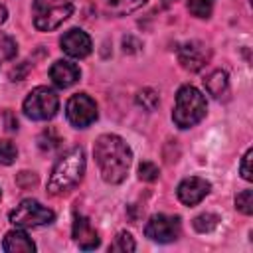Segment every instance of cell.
Here are the masks:
<instances>
[{
  "mask_svg": "<svg viewBox=\"0 0 253 253\" xmlns=\"http://www.w3.org/2000/svg\"><path fill=\"white\" fill-rule=\"evenodd\" d=\"M73 8H75L73 0H34L32 4L34 26L40 32H51L59 28L73 14Z\"/></svg>",
  "mask_w": 253,
  "mask_h": 253,
  "instance_id": "obj_4",
  "label": "cell"
},
{
  "mask_svg": "<svg viewBox=\"0 0 253 253\" xmlns=\"http://www.w3.org/2000/svg\"><path fill=\"white\" fill-rule=\"evenodd\" d=\"M0 196H2V194H0Z\"/></svg>",
  "mask_w": 253,
  "mask_h": 253,
  "instance_id": "obj_30",
  "label": "cell"
},
{
  "mask_svg": "<svg viewBox=\"0 0 253 253\" xmlns=\"http://www.w3.org/2000/svg\"><path fill=\"white\" fill-rule=\"evenodd\" d=\"M144 235L158 243H170V241L178 239V235H180V217L156 213L148 219V223L144 227Z\"/></svg>",
  "mask_w": 253,
  "mask_h": 253,
  "instance_id": "obj_8",
  "label": "cell"
},
{
  "mask_svg": "<svg viewBox=\"0 0 253 253\" xmlns=\"http://www.w3.org/2000/svg\"><path fill=\"white\" fill-rule=\"evenodd\" d=\"M204 85H206V91H208L211 97L219 99V97H221V95H225V93H227V89H229L227 73H225V71H221V69H215V71H211V73L204 79Z\"/></svg>",
  "mask_w": 253,
  "mask_h": 253,
  "instance_id": "obj_15",
  "label": "cell"
},
{
  "mask_svg": "<svg viewBox=\"0 0 253 253\" xmlns=\"http://www.w3.org/2000/svg\"><path fill=\"white\" fill-rule=\"evenodd\" d=\"M2 249L6 253H32L36 251V243L28 237L26 231L22 229H12L4 235V241H2Z\"/></svg>",
  "mask_w": 253,
  "mask_h": 253,
  "instance_id": "obj_14",
  "label": "cell"
},
{
  "mask_svg": "<svg viewBox=\"0 0 253 253\" xmlns=\"http://www.w3.org/2000/svg\"><path fill=\"white\" fill-rule=\"evenodd\" d=\"M93 154H95V162H97L99 172L105 182L121 184L126 178L130 162H132V152L121 136L101 134L95 140Z\"/></svg>",
  "mask_w": 253,
  "mask_h": 253,
  "instance_id": "obj_1",
  "label": "cell"
},
{
  "mask_svg": "<svg viewBox=\"0 0 253 253\" xmlns=\"http://www.w3.org/2000/svg\"><path fill=\"white\" fill-rule=\"evenodd\" d=\"M16 49H18L16 42L10 36H6V34L0 32V63L6 61V59H12L16 55Z\"/></svg>",
  "mask_w": 253,
  "mask_h": 253,
  "instance_id": "obj_21",
  "label": "cell"
},
{
  "mask_svg": "<svg viewBox=\"0 0 253 253\" xmlns=\"http://www.w3.org/2000/svg\"><path fill=\"white\" fill-rule=\"evenodd\" d=\"M83 172H85V150L81 146H73L55 162L47 180V192L57 196L71 190L81 180Z\"/></svg>",
  "mask_w": 253,
  "mask_h": 253,
  "instance_id": "obj_2",
  "label": "cell"
},
{
  "mask_svg": "<svg viewBox=\"0 0 253 253\" xmlns=\"http://www.w3.org/2000/svg\"><path fill=\"white\" fill-rule=\"evenodd\" d=\"M158 174H160L158 172V166L152 164V162H142L138 166V178L144 180V182H154L158 178Z\"/></svg>",
  "mask_w": 253,
  "mask_h": 253,
  "instance_id": "obj_25",
  "label": "cell"
},
{
  "mask_svg": "<svg viewBox=\"0 0 253 253\" xmlns=\"http://www.w3.org/2000/svg\"><path fill=\"white\" fill-rule=\"evenodd\" d=\"M59 109V99L49 87H36L24 99V113L32 121H49Z\"/></svg>",
  "mask_w": 253,
  "mask_h": 253,
  "instance_id": "obj_5",
  "label": "cell"
},
{
  "mask_svg": "<svg viewBox=\"0 0 253 253\" xmlns=\"http://www.w3.org/2000/svg\"><path fill=\"white\" fill-rule=\"evenodd\" d=\"M18 156V148L12 140H0V164L10 166Z\"/></svg>",
  "mask_w": 253,
  "mask_h": 253,
  "instance_id": "obj_23",
  "label": "cell"
},
{
  "mask_svg": "<svg viewBox=\"0 0 253 253\" xmlns=\"http://www.w3.org/2000/svg\"><path fill=\"white\" fill-rule=\"evenodd\" d=\"M210 182L204 180V178H198V176H192V178H186L178 184V200L184 204V206H196L200 204L208 194H210Z\"/></svg>",
  "mask_w": 253,
  "mask_h": 253,
  "instance_id": "obj_11",
  "label": "cell"
},
{
  "mask_svg": "<svg viewBox=\"0 0 253 253\" xmlns=\"http://www.w3.org/2000/svg\"><path fill=\"white\" fill-rule=\"evenodd\" d=\"M146 0H109V8L111 12L119 14V16H125V14H130L134 10H138Z\"/></svg>",
  "mask_w": 253,
  "mask_h": 253,
  "instance_id": "obj_16",
  "label": "cell"
},
{
  "mask_svg": "<svg viewBox=\"0 0 253 253\" xmlns=\"http://www.w3.org/2000/svg\"><path fill=\"white\" fill-rule=\"evenodd\" d=\"M65 115H67V121L75 128H87L97 119V105L89 95L77 93L67 101Z\"/></svg>",
  "mask_w": 253,
  "mask_h": 253,
  "instance_id": "obj_7",
  "label": "cell"
},
{
  "mask_svg": "<svg viewBox=\"0 0 253 253\" xmlns=\"http://www.w3.org/2000/svg\"><path fill=\"white\" fill-rule=\"evenodd\" d=\"M55 219V213L42 206L38 200H22L20 206H16L10 211V221L16 227H40L47 225Z\"/></svg>",
  "mask_w": 253,
  "mask_h": 253,
  "instance_id": "obj_6",
  "label": "cell"
},
{
  "mask_svg": "<svg viewBox=\"0 0 253 253\" xmlns=\"http://www.w3.org/2000/svg\"><path fill=\"white\" fill-rule=\"evenodd\" d=\"M172 2H176V0H162V4H164V6H168V4H172Z\"/></svg>",
  "mask_w": 253,
  "mask_h": 253,
  "instance_id": "obj_29",
  "label": "cell"
},
{
  "mask_svg": "<svg viewBox=\"0 0 253 253\" xmlns=\"http://www.w3.org/2000/svg\"><path fill=\"white\" fill-rule=\"evenodd\" d=\"M79 67L75 65V63H71V61H65V59H59V61H55L53 65H51V69H49V77H51V81L57 85V87H61V89H67V87H71V85H75L77 81H79Z\"/></svg>",
  "mask_w": 253,
  "mask_h": 253,
  "instance_id": "obj_13",
  "label": "cell"
},
{
  "mask_svg": "<svg viewBox=\"0 0 253 253\" xmlns=\"http://www.w3.org/2000/svg\"><path fill=\"white\" fill-rule=\"evenodd\" d=\"M251 156H253V150L251 148H247V152L243 154V158H241V166H239V172H241V176H243V180H253V172H251Z\"/></svg>",
  "mask_w": 253,
  "mask_h": 253,
  "instance_id": "obj_26",
  "label": "cell"
},
{
  "mask_svg": "<svg viewBox=\"0 0 253 253\" xmlns=\"http://www.w3.org/2000/svg\"><path fill=\"white\" fill-rule=\"evenodd\" d=\"M73 239L79 245V249H83V251H91V249L99 247V243H101L99 233L93 229L91 221L85 215H75V219H73Z\"/></svg>",
  "mask_w": 253,
  "mask_h": 253,
  "instance_id": "obj_12",
  "label": "cell"
},
{
  "mask_svg": "<svg viewBox=\"0 0 253 253\" xmlns=\"http://www.w3.org/2000/svg\"><path fill=\"white\" fill-rule=\"evenodd\" d=\"M61 140H59V136L53 132V128H45L42 134H40V138H38V144H40V148L42 150H53V148H57V144H59Z\"/></svg>",
  "mask_w": 253,
  "mask_h": 253,
  "instance_id": "obj_24",
  "label": "cell"
},
{
  "mask_svg": "<svg viewBox=\"0 0 253 253\" xmlns=\"http://www.w3.org/2000/svg\"><path fill=\"white\" fill-rule=\"evenodd\" d=\"M4 119H6V128L8 130H16L18 128V119L12 115V111H6L4 113Z\"/></svg>",
  "mask_w": 253,
  "mask_h": 253,
  "instance_id": "obj_27",
  "label": "cell"
},
{
  "mask_svg": "<svg viewBox=\"0 0 253 253\" xmlns=\"http://www.w3.org/2000/svg\"><path fill=\"white\" fill-rule=\"evenodd\" d=\"M210 49L206 47V43L192 40L186 42L180 49H178V61L186 71H200L202 67H206V63L210 61Z\"/></svg>",
  "mask_w": 253,
  "mask_h": 253,
  "instance_id": "obj_9",
  "label": "cell"
},
{
  "mask_svg": "<svg viewBox=\"0 0 253 253\" xmlns=\"http://www.w3.org/2000/svg\"><path fill=\"white\" fill-rule=\"evenodd\" d=\"M206 97L192 85H184L178 89L176 93V105H174V113L172 119L176 123V126L180 128H190L196 123H200L206 115Z\"/></svg>",
  "mask_w": 253,
  "mask_h": 253,
  "instance_id": "obj_3",
  "label": "cell"
},
{
  "mask_svg": "<svg viewBox=\"0 0 253 253\" xmlns=\"http://www.w3.org/2000/svg\"><path fill=\"white\" fill-rule=\"evenodd\" d=\"M219 217L215 213H200L198 217H194V229L200 233H210L217 227Z\"/></svg>",
  "mask_w": 253,
  "mask_h": 253,
  "instance_id": "obj_17",
  "label": "cell"
},
{
  "mask_svg": "<svg viewBox=\"0 0 253 253\" xmlns=\"http://www.w3.org/2000/svg\"><path fill=\"white\" fill-rule=\"evenodd\" d=\"M59 43H61V49H63L67 55L77 57V59L87 57V55L91 53V49H93L91 38H89L83 30H79V28L67 30V32L61 36V42H59Z\"/></svg>",
  "mask_w": 253,
  "mask_h": 253,
  "instance_id": "obj_10",
  "label": "cell"
},
{
  "mask_svg": "<svg viewBox=\"0 0 253 253\" xmlns=\"http://www.w3.org/2000/svg\"><path fill=\"white\" fill-rule=\"evenodd\" d=\"M136 103H138L144 111H154V109L158 107V93H156L154 89H150V87L140 89V91L136 93Z\"/></svg>",
  "mask_w": 253,
  "mask_h": 253,
  "instance_id": "obj_19",
  "label": "cell"
},
{
  "mask_svg": "<svg viewBox=\"0 0 253 253\" xmlns=\"http://www.w3.org/2000/svg\"><path fill=\"white\" fill-rule=\"evenodd\" d=\"M136 249V243L132 239L130 233L126 231H121L117 233V237L113 239V243L109 245V251H121V253H126V251H134Z\"/></svg>",
  "mask_w": 253,
  "mask_h": 253,
  "instance_id": "obj_18",
  "label": "cell"
},
{
  "mask_svg": "<svg viewBox=\"0 0 253 253\" xmlns=\"http://www.w3.org/2000/svg\"><path fill=\"white\" fill-rule=\"evenodd\" d=\"M6 16H8V12H6V8L0 4V24H4V22H6Z\"/></svg>",
  "mask_w": 253,
  "mask_h": 253,
  "instance_id": "obj_28",
  "label": "cell"
},
{
  "mask_svg": "<svg viewBox=\"0 0 253 253\" xmlns=\"http://www.w3.org/2000/svg\"><path fill=\"white\" fill-rule=\"evenodd\" d=\"M235 208L245 213V215H251L253 213V192L251 190H243L241 194L235 196Z\"/></svg>",
  "mask_w": 253,
  "mask_h": 253,
  "instance_id": "obj_22",
  "label": "cell"
},
{
  "mask_svg": "<svg viewBox=\"0 0 253 253\" xmlns=\"http://www.w3.org/2000/svg\"><path fill=\"white\" fill-rule=\"evenodd\" d=\"M215 0H188V10L196 18H210Z\"/></svg>",
  "mask_w": 253,
  "mask_h": 253,
  "instance_id": "obj_20",
  "label": "cell"
}]
</instances>
